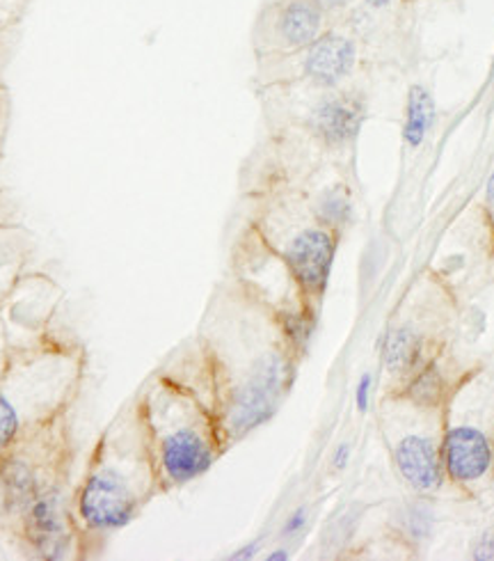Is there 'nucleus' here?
Wrapping results in <instances>:
<instances>
[{"mask_svg":"<svg viewBox=\"0 0 494 561\" xmlns=\"http://www.w3.org/2000/svg\"><path fill=\"white\" fill-rule=\"evenodd\" d=\"M334 25L317 0H268L256 16L254 44L264 56H289Z\"/></svg>","mask_w":494,"mask_h":561,"instance_id":"1","label":"nucleus"},{"mask_svg":"<svg viewBox=\"0 0 494 561\" xmlns=\"http://www.w3.org/2000/svg\"><path fill=\"white\" fill-rule=\"evenodd\" d=\"M291 367L284 355L273 351L259 360L248 380L237 390L229 405V428L233 436H245L248 431L264 424L273 413L289 382Z\"/></svg>","mask_w":494,"mask_h":561,"instance_id":"2","label":"nucleus"},{"mask_svg":"<svg viewBox=\"0 0 494 561\" xmlns=\"http://www.w3.org/2000/svg\"><path fill=\"white\" fill-rule=\"evenodd\" d=\"M300 62V76L321 90L342 88L357 69L359 39L348 25L334 23L307 48L289 54Z\"/></svg>","mask_w":494,"mask_h":561,"instance_id":"3","label":"nucleus"},{"mask_svg":"<svg viewBox=\"0 0 494 561\" xmlns=\"http://www.w3.org/2000/svg\"><path fill=\"white\" fill-rule=\"evenodd\" d=\"M367 119V99L355 90H323V94L309 106L305 126L325 149H348L361 131Z\"/></svg>","mask_w":494,"mask_h":561,"instance_id":"4","label":"nucleus"},{"mask_svg":"<svg viewBox=\"0 0 494 561\" xmlns=\"http://www.w3.org/2000/svg\"><path fill=\"white\" fill-rule=\"evenodd\" d=\"M336 252V232L319 220L300 227L284 248V262L294 277L309 291L323 294Z\"/></svg>","mask_w":494,"mask_h":561,"instance_id":"5","label":"nucleus"},{"mask_svg":"<svg viewBox=\"0 0 494 561\" xmlns=\"http://www.w3.org/2000/svg\"><path fill=\"white\" fill-rule=\"evenodd\" d=\"M138 495L115 468H101L83 491L81 514L96 529H117L134 518Z\"/></svg>","mask_w":494,"mask_h":561,"instance_id":"6","label":"nucleus"},{"mask_svg":"<svg viewBox=\"0 0 494 561\" xmlns=\"http://www.w3.org/2000/svg\"><path fill=\"white\" fill-rule=\"evenodd\" d=\"M441 461H445V470L456 483H474L490 472L494 451L483 431L458 424L447 431Z\"/></svg>","mask_w":494,"mask_h":561,"instance_id":"7","label":"nucleus"},{"mask_svg":"<svg viewBox=\"0 0 494 561\" xmlns=\"http://www.w3.org/2000/svg\"><path fill=\"white\" fill-rule=\"evenodd\" d=\"M161 461L170 481L186 483L214 463V449L195 426H179L163 438Z\"/></svg>","mask_w":494,"mask_h":561,"instance_id":"8","label":"nucleus"},{"mask_svg":"<svg viewBox=\"0 0 494 561\" xmlns=\"http://www.w3.org/2000/svg\"><path fill=\"white\" fill-rule=\"evenodd\" d=\"M394 461L414 491L430 493L441 483V449L424 433H405L394 443Z\"/></svg>","mask_w":494,"mask_h":561,"instance_id":"9","label":"nucleus"},{"mask_svg":"<svg viewBox=\"0 0 494 561\" xmlns=\"http://www.w3.org/2000/svg\"><path fill=\"white\" fill-rule=\"evenodd\" d=\"M31 539L48 559H60L67 550V534L56 497H37L31 506Z\"/></svg>","mask_w":494,"mask_h":561,"instance_id":"10","label":"nucleus"},{"mask_svg":"<svg viewBox=\"0 0 494 561\" xmlns=\"http://www.w3.org/2000/svg\"><path fill=\"white\" fill-rule=\"evenodd\" d=\"M424 358V337L420 330L410 325H399L389 330L384 337L382 360L392 374H410L420 367Z\"/></svg>","mask_w":494,"mask_h":561,"instance_id":"11","label":"nucleus"},{"mask_svg":"<svg viewBox=\"0 0 494 561\" xmlns=\"http://www.w3.org/2000/svg\"><path fill=\"white\" fill-rule=\"evenodd\" d=\"M435 99L424 85H412L405 101V119H403V142L410 149L424 145L435 124Z\"/></svg>","mask_w":494,"mask_h":561,"instance_id":"12","label":"nucleus"},{"mask_svg":"<svg viewBox=\"0 0 494 561\" xmlns=\"http://www.w3.org/2000/svg\"><path fill=\"white\" fill-rule=\"evenodd\" d=\"M311 211H314V218L340 232L344 225H348L353 220V197L348 193L346 186L336 184V186H328L317 202L311 204Z\"/></svg>","mask_w":494,"mask_h":561,"instance_id":"13","label":"nucleus"},{"mask_svg":"<svg viewBox=\"0 0 494 561\" xmlns=\"http://www.w3.org/2000/svg\"><path fill=\"white\" fill-rule=\"evenodd\" d=\"M430 525H433V516L426 506H412L405 514V529L414 539H424L430 531Z\"/></svg>","mask_w":494,"mask_h":561,"instance_id":"14","label":"nucleus"},{"mask_svg":"<svg viewBox=\"0 0 494 561\" xmlns=\"http://www.w3.org/2000/svg\"><path fill=\"white\" fill-rule=\"evenodd\" d=\"M16 426H19V420H16L14 408L0 397V447H5L14 438Z\"/></svg>","mask_w":494,"mask_h":561,"instance_id":"15","label":"nucleus"},{"mask_svg":"<svg viewBox=\"0 0 494 561\" xmlns=\"http://www.w3.org/2000/svg\"><path fill=\"white\" fill-rule=\"evenodd\" d=\"M317 3L323 8L332 23H342L351 14L355 0H317Z\"/></svg>","mask_w":494,"mask_h":561,"instance_id":"16","label":"nucleus"},{"mask_svg":"<svg viewBox=\"0 0 494 561\" xmlns=\"http://www.w3.org/2000/svg\"><path fill=\"white\" fill-rule=\"evenodd\" d=\"M371 386H374V376L367 371L361 374L359 382H357V392H355V401H357V408L364 413L369 408V397H371Z\"/></svg>","mask_w":494,"mask_h":561,"instance_id":"17","label":"nucleus"},{"mask_svg":"<svg viewBox=\"0 0 494 561\" xmlns=\"http://www.w3.org/2000/svg\"><path fill=\"white\" fill-rule=\"evenodd\" d=\"M474 559H494V531H485L474 548Z\"/></svg>","mask_w":494,"mask_h":561,"instance_id":"18","label":"nucleus"},{"mask_svg":"<svg viewBox=\"0 0 494 561\" xmlns=\"http://www.w3.org/2000/svg\"><path fill=\"white\" fill-rule=\"evenodd\" d=\"M305 525H307V508H298V512L294 516H289V520H286L284 537H294V534H298Z\"/></svg>","mask_w":494,"mask_h":561,"instance_id":"19","label":"nucleus"},{"mask_svg":"<svg viewBox=\"0 0 494 561\" xmlns=\"http://www.w3.org/2000/svg\"><path fill=\"white\" fill-rule=\"evenodd\" d=\"M483 207H485V216H487V222L492 225L494 229V170L490 174V180L485 184V197H483Z\"/></svg>","mask_w":494,"mask_h":561,"instance_id":"20","label":"nucleus"},{"mask_svg":"<svg viewBox=\"0 0 494 561\" xmlns=\"http://www.w3.org/2000/svg\"><path fill=\"white\" fill-rule=\"evenodd\" d=\"M348 461H351V445H340L336 447V451H334V456H332V466L336 468V470H344L346 466H348Z\"/></svg>","mask_w":494,"mask_h":561,"instance_id":"21","label":"nucleus"},{"mask_svg":"<svg viewBox=\"0 0 494 561\" xmlns=\"http://www.w3.org/2000/svg\"><path fill=\"white\" fill-rule=\"evenodd\" d=\"M256 552H259V541H254V543H250V546H245V548L237 550V552H233L229 559H231V561H239V559H252Z\"/></svg>","mask_w":494,"mask_h":561,"instance_id":"22","label":"nucleus"},{"mask_svg":"<svg viewBox=\"0 0 494 561\" xmlns=\"http://www.w3.org/2000/svg\"><path fill=\"white\" fill-rule=\"evenodd\" d=\"M286 559H289V552L286 550H277V552L268 554V561H286Z\"/></svg>","mask_w":494,"mask_h":561,"instance_id":"23","label":"nucleus"},{"mask_svg":"<svg viewBox=\"0 0 494 561\" xmlns=\"http://www.w3.org/2000/svg\"><path fill=\"white\" fill-rule=\"evenodd\" d=\"M410 3L414 5V3H437V0H410Z\"/></svg>","mask_w":494,"mask_h":561,"instance_id":"24","label":"nucleus"},{"mask_svg":"<svg viewBox=\"0 0 494 561\" xmlns=\"http://www.w3.org/2000/svg\"><path fill=\"white\" fill-rule=\"evenodd\" d=\"M407 3H410V0H407ZM410 5H412V3H410Z\"/></svg>","mask_w":494,"mask_h":561,"instance_id":"25","label":"nucleus"}]
</instances>
